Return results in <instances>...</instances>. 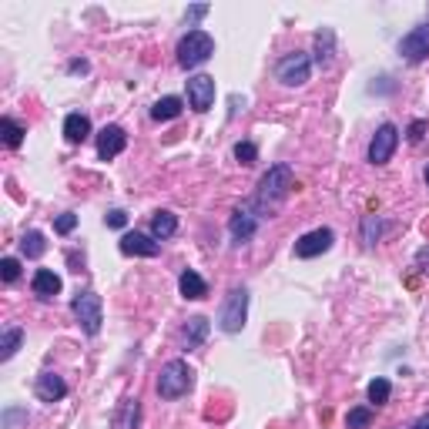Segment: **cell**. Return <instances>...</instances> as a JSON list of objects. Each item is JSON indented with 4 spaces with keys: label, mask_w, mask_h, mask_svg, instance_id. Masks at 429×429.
Here are the masks:
<instances>
[{
    "label": "cell",
    "mask_w": 429,
    "mask_h": 429,
    "mask_svg": "<svg viewBox=\"0 0 429 429\" xmlns=\"http://www.w3.org/2000/svg\"><path fill=\"white\" fill-rule=\"evenodd\" d=\"M215 54V41H211V34L205 31H188L181 41H178V64L191 71V67H201L208 57Z\"/></svg>",
    "instance_id": "obj_3"
},
{
    "label": "cell",
    "mask_w": 429,
    "mask_h": 429,
    "mask_svg": "<svg viewBox=\"0 0 429 429\" xmlns=\"http://www.w3.org/2000/svg\"><path fill=\"white\" fill-rule=\"evenodd\" d=\"M0 131H4V144H7V148H21L24 134H27L14 118H0Z\"/></svg>",
    "instance_id": "obj_23"
},
{
    "label": "cell",
    "mask_w": 429,
    "mask_h": 429,
    "mask_svg": "<svg viewBox=\"0 0 429 429\" xmlns=\"http://www.w3.org/2000/svg\"><path fill=\"white\" fill-rule=\"evenodd\" d=\"M205 335H208V319H205V316H195V319H188V325H185V342H188V349L201 345V342H205Z\"/></svg>",
    "instance_id": "obj_21"
},
{
    "label": "cell",
    "mask_w": 429,
    "mask_h": 429,
    "mask_svg": "<svg viewBox=\"0 0 429 429\" xmlns=\"http://www.w3.org/2000/svg\"><path fill=\"white\" fill-rule=\"evenodd\" d=\"M178 231V215L171 211H154L151 215V235L154 238H171Z\"/></svg>",
    "instance_id": "obj_19"
},
{
    "label": "cell",
    "mask_w": 429,
    "mask_h": 429,
    "mask_svg": "<svg viewBox=\"0 0 429 429\" xmlns=\"http://www.w3.org/2000/svg\"><path fill=\"white\" fill-rule=\"evenodd\" d=\"M235 158H238L242 165H255V161H258V148H255L252 141H238L235 144Z\"/></svg>",
    "instance_id": "obj_28"
},
{
    "label": "cell",
    "mask_w": 429,
    "mask_h": 429,
    "mask_svg": "<svg viewBox=\"0 0 429 429\" xmlns=\"http://www.w3.org/2000/svg\"><path fill=\"white\" fill-rule=\"evenodd\" d=\"M416 268L423 272V276H429V245H423L416 252Z\"/></svg>",
    "instance_id": "obj_34"
},
{
    "label": "cell",
    "mask_w": 429,
    "mask_h": 429,
    "mask_svg": "<svg viewBox=\"0 0 429 429\" xmlns=\"http://www.w3.org/2000/svg\"><path fill=\"white\" fill-rule=\"evenodd\" d=\"M399 54L406 57L409 64H419L429 57V27H416L399 41Z\"/></svg>",
    "instance_id": "obj_10"
},
{
    "label": "cell",
    "mask_w": 429,
    "mask_h": 429,
    "mask_svg": "<svg viewBox=\"0 0 429 429\" xmlns=\"http://www.w3.org/2000/svg\"><path fill=\"white\" fill-rule=\"evenodd\" d=\"M44 248H47V242H44V235H41V231H24L21 252L27 255V258H41V255H44Z\"/></svg>",
    "instance_id": "obj_22"
},
{
    "label": "cell",
    "mask_w": 429,
    "mask_h": 429,
    "mask_svg": "<svg viewBox=\"0 0 429 429\" xmlns=\"http://www.w3.org/2000/svg\"><path fill=\"white\" fill-rule=\"evenodd\" d=\"M138 416H141V406L138 399H124L118 416H114V429H138Z\"/></svg>",
    "instance_id": "obj_20"
},
{
    "label": "cell",
    "mask_w": 429,
    "mask_h": 429,
    "mask_svg": "<svg viewBox=\"0 0 429 429\" xmlns=\"http://www.w3.org/2000/svg\"><path fill=\"white\" fill-rule=\"evenodd\" d=\"M191 385H195V373L185 359H171L161 365V373H158V396L161 399H181L185 393H191Z\"/></svg>",
    "instance_id": "obj_2"
},
{
    "label": "cell",
    "mask_w": 429,
    "mask_h": 429,
    "mask_svg": "<svg viewBox=\"0 0 429 429\" xmlns=\"http://www.w3.org/2000/svg\"><path fill=\"white\" fill-rule=\"evenodd\" d=\"M178 288H181V296H185V298H205V296H208V282H205L198 272H191V268L181 272Z\"/></svg>",
    "instance_id": "obj_17"
},
{
    "label": "cell",
    "mask_w": 429,
    "mask_h": 429,
    "mask_svg": "<svg viewBox=\"0 0 429 429\" xmlns=\"http://www.w3.org/2000/svg\"><path fill=\"white\" fill-rule=\"evenodd\" d=\"M292 188H296V175H292V168H288V165H272L262 175V181H258V198H255V208H258V211L276 208L278 201H286L288 195H292Z\"/></svg>",
    "instance_id": "obj_1"
},
{
    "label": "cell",
    "mask_w": 429,
    "mask_h": 429,
    "mask_svg": "<svg viewBox=\"0 0 429 429\" xmlns=\"http://www.w3.org/2000/svg\"><path fill=\"white\" fill-rule=\"evenodd\" d=\"M426 128H429L426 121H413V124H409V134H406V138H409L413 144H419V141H423V134H426Z\"/></svg>",
    "instance_id": "obj_33"
},
{
    "label": "cell",
    "mask_w": 429,
    "mask_h": 429,
    "mask_svg": "<svg viewBox=\"0 0 429 429\" xmlns=\"http://www.w3.org/2000/svg\"><path fill=\"white\" fill-rule=\"evenodd\" d=\"M64 138L71 144L88 141V138H91V118H88V114H81V111L67 114V118H64Z\"/></svg>",
    "instance_id": "obj_15"
},
{
    "label": "cell",
    "mask_w": 429,
    "mask_h": 429,
    "mask_svg": "<svg viewBox=\"0 0 429 429\" xmlns=\"http://www.w3.org/2000/svg\"><path fill=\"white\" fill-rule=\"evenodd\" d=\"M118 248H121V255H138V258H154L161 252V245L154 242L151 235H141V231H128Z\"/></svg>",
    "instance_id": "obj_13"
},
{
    "label": "cell",
    "mask_w": 429,
    "mask_h": 429,
    "mask_svg": "<svg viewBox=\"0 0 429 429\" xmlns=\"http://www.w3.org/2000/svg\"><path fill=\"white\" fill-rule=\"evenodd\" d=\"M31 288L37 298H54L57 292H61V278H57L51 268H37L31 278Z\"/></svg>",
    "instance_id": "obj_16"
},
{
    "label": "cell",
    "mask_w": 429,
    "mask_h": 429,
    "mask_svg": "<svg viewBox=\"0 0 429 429\" xmlns=\"http://www.w3.org/2000/svg\"><path fill=\"white\" fill-rule=\"evenodd\" d=\"M396 144H399V128L396 124H383L373 134V141H369V161L373 165H385L396 154Z\"/></svg>",
    "instance_id": "obj_7"
},
{
    "label": "cell",
    "mask_w": 429,
    "mask_h": 429,
    "mask_svg": "<svg viewBox=\"0 0 429 429\" xmlns=\"http://www.w3.org/2000/svg\"><path fill=\"white\" fill-rule=\"evenodd\" d=\"M255 205H245V208H238L235 215H231L228 221V231H231V238L235 242H248L255 231H258V221H262V215H255Z\"/></svg>",
    "instance_id": "obj_11"
},
{
    "label": "cell",
    "mask_w": 429,
    "mask_h": 429,
    "mask_svg": "<svg viewBox=\"0 0 429 429\" xmlns=\"http://www.w3.org/2000/svg\"><path fill=\"white\" fill-rule=\"evenodd\" d=\"M329 47H332V31H322L316 37V51H319V64H329Z\"/></svg>",
    "instance_id": "obj_29"
},
{
    "label": "cell",
    "mask_w": 429,
    "mask_h": 429,
    "mask_svg": "<svg viewBox=\"0 0 429 429\" xmlns=\"http://www.w3.org/2000/svg\"><path fill=\"white\" fill-rule=\"evenodd\" d=\"M181 108H185V104H181V98H171V94H168V98L154 101L151 118H154V121H175L178 114H181Z\"/></svg>",
    "instance_id": "obj_18"
},
{
    "label": "cell",
    "mask_w": 429,
    "mask_h": 429,
    "mask_svg": "<svg viewBox=\"0 0 429 429\" xmlns=\"http://www.w3.org/2000/svg\"><path fill=\"white\" fill-rule=\"evenodd\" d=\"M54 228L61 231V235H67V231H74V228H77V215H74V211H64V215H57Z\"/></svg>",
    "instance_id": "obj_31"
},
{
    "label": "cell",
    "mask_w": 429,
    "mask_h": 429,
    "mask_svg": "<svg viewBox=\"0 0 429 429\" xmlns=\"http://www.w3.org/2000/svg\"><path fill=\"white\" fill-rule=\"evenodd\" d=\"M332 242H335L332 228H316V231H308V235H302V238L296 242V255L298 258H316V255L329 252Z\"/></svg>",
    "instance_id": "obj_9"
},
{
    "label": "cell",
    "mask_w": 429,
    "mask_h": 429,
    "mask_svg": "<svg viewBox=\"0 0 429 429\" xmlns=\"http://www.w3.org/2000/svg\"><path fill=\"white\" fill-rule=\"evenodd\" d=\"M369 423H373V409L369 406L349 409V416H345V426L349 429H369Z\"/></svg>",
    "instance_id": "obj_25"
},
{
    "label": "cell",
    "mask_w": 429,
    "mask_h": 429,
    "mask_svg": "<svg viewBox=\"0 0 429 429\" xmlns=\"http://www.w3.org/2000/svg\"><path fill=\"white\" fill-rule=\"evenodd\" d=\"M363 235H365V245H375V238L383 235V221L375 215H365L363 218Z\"/></svg>",
    "instance_id": "obj_27"
},
{
    "label": "cell",
    "mask_w": 429,
    "mask_h": 429,
    "mask_svg": "<svg viewBox=\"0 0 429 429\" xmlns=\"http://www.w3.org/2000/svg\"><path fill=\"white\" fill-rule=\"evenodd\" d=\"M188 104H191V111L205 114V111L215 104V77H208V74L188 77Z\"/></svg>",
    "instance_id": "obj_8"
},
{
    "label": "cell",
    "mask_w": 429,
    "mask_h": 429,
    "mask_svg": "<svg viewBox=\"0 0 429 429\" xmlns=\"http://www.w3.org/2000/svg\"><path fill=\"white\" fill-rule=\"evenodd\" d=\"M124 144H128V134H124V128H118V124H104L98 134V154L101 161H111V158H118V154L124 151Z\"/></svg>",
    "instance_id": "obj_12"
},
{
    "label": "cell",
    "mask_w": 429,
    "mask_h": 429,
    "mask_svg": "<svg viewBox=\"0 0 429 429\" xmlns=\"http://www.w3.org/2000/svg\"><path fill=\"white\" fill-rule=\"evenodd\" d=\"M245 319H248V288H231L225 302H221V312H218V325L228 335L242 332Z\"/></svg>",
    "instance_id": "obj_4"
},
{
    "label": "cell",
    "mask_w": 429,
    "mask_h": 429,
    "mask_svg": "<svg viewBox=\"0 0 429 429\" xmlns=\"http://www.w3.org/2000/svg\"><path fill=\"white\" fill-rule=\"evenodd\" d=\"M413 429H429V416H423V419H416V426Z\"/></svg>",
    "instance_id": "obj_36"
},
{
    "label": "cell",
    "mask_w": 429,
    "mask_h": 429,
    "mask_svg": "<svg viewBox=\"0 0 429 429\" xmlns=\"http://www.w3.org/2000/svg\"><path fill=\"white\" fill-rule=\"evenodd\" d=\"M104 225H108V228H124V225H128V215H124L121 208H114L104 215Z\"/></svg>",
    "instance_id": "obj_32"
},
{
    "label": "cell",
    "mask_w": 429,
    "mask_h": 429,
    "mask_svg": "<svg viewBox=\"0 0 429 429\" xmlns=\"http://www.w3.org/2000/svg\"><path fill=\"white\" fill-rule=\"evenodd\" d=\"M426 185H429V165H426Z\"/></svg>",
    "instance_id": "obj_37"
},
{
    "label": "cell",
    "mask_w": 429,
    "mask_h": 429,
    "mask_svg": "<svg viewBox=\"0 0 429 429\" xmlns=\"http://www.w3.org/2000/svg\"><path fill=\"white\" fill-rule=\"evenodd\" d=\"M205 14H208V7H191L185 21H198V17H205Z\"/></svg>",
    "instance_id": "obj_35"
},
{
    "label": "cell",
    "mask_w": 429,
    "mask_h": 429,
    "mask_svg": "<svg viewBox=\"0 0 429 429\" xmlns=\"http://www.w3.org/2000/svg\"><path fill=\"white\" fill-rule=\"evenodd\" d=\"M308 74H312V61H308V54H302V51L286 54L282 61H278V67H276V77L286 84V88H298V84H306Z\"/></svg>",
    "instance_id": "obj_6"
},
{
    "label": "cell",
    "mask_w": 429,
    "mask_h": 429,
    "mask_svg": "<svg viewBox=\"0 0 429 429\" xmlns=\"http://www.w3.org/2000/svg\"><path fill=\"white\" fill-rule=\"evenodd\" d=\"M17 276H21V262L17 258H4L0 262V278L4 282H17Z\"/></svg>",
    "instance_id": "obj_30"
},
{
    "label": "cell",
    "mask_w": 429,
    "mask_h": 429,
    "mask_svg": "<svg viewBox=\"0 0 429 429\" xmlns=\"http://www.w3.org/2000/svg\"><path fill=\"white\" fill-rule=\"evenodd\" d=\"M389 393H393L389 379H373V383H369V403H375V406L389 403Z\"/></svg>",
    "instance_id": "obj_26"
},
{
    "label": "cell",
    "mask_w": 429,
    "mask_h": 429,
    "mask_svg": "<svg viewBox=\"0 0 429 429\" xmlns=\"http://www.w3.org/2000/svg\"><path fill=\"white\" fill-rule=\"evenodd\" d=\"M71 308H74L77 322H81V329L88 332V335H98L101 322H104V316H101V296H98V292H77V298L71 302Z\"/></svg>",
    "instance_id": "obj_5"
},
{
    "label": "cell",
    "mask_w": 429,
    "mask_h": 429,
    "mask_svg": "<svg viewBox=\"0 0 429 429\" xmlns=\"http://www.w3.org/2000/svg\"><path fill=\"white\" fill-rule=\"evenodd\" d=\"M21 342H24L21 329H7V332H4V339H0V359H11V355L21 349Z\"/></svg>",
    "instance_id": "obj_24"
},
{
    "label": "cell",
    "mask_w": 429,
    "mask_h": 429,
    "mask_svg": "<svg viewBox=\"0 0 429 429\" xmlns=\"http://www.w3.org/2000/svg\"><path fill=\"white\" fill-rule=\"evenodd\" d=\"M64 396H67V383L61 375H54V373L37 375V399H41V403H57V399H64Z\"/></svg>",
    "instance_id": "obj_14"
}]
</instances>
